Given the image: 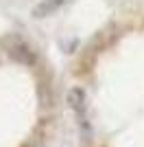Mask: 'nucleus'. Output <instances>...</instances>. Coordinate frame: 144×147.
<instances>
[{"mask_svg":"<svg viewBox=\"0 0 144 147\" xmlns=\"http://www.w3.org/2000/svg\"><path fill=\"white\" fill-rule=\"evenodd\" d=\"M68 101H70L72 108L83 110L85 108V92H83V88H72V90L68 92Z\"/></svg>","mask_w":144,"mask_h":147,"instance_id":"7ed1b4c3","label":"nucleus"},{"mask_svg":"<svg viewBox=\"0 0 144 147\" xmlns=\"http://www.w3.org/2000/svg\"><path fill=\"white\" fill-rule=\"evenodd\" d=\"M61 5H63V0H44V2H39V5L33 9V16H35V18H46V16L55 13Z\"/></svg>","mask_w":144,"mask_h":147,"instance_id":"f03ea898","label":"nucleus"},{"mask_svg":"<svg viewBox=\"0 0 144 147\" xmlns=\"http://www.w3.org/2000/svg\"><path fill=\"white\" fill-rule=\"evenodd\" d=\"M9 55H11V59L20 61V64H26V66L35 64V53H33V49H31L29 44H24V42H18L15 46H11Z\"/></svg>","mask_w":144,"mask_h":147,"instance_id":"f257e3e1","label":"nucleus"}]
</instances>
